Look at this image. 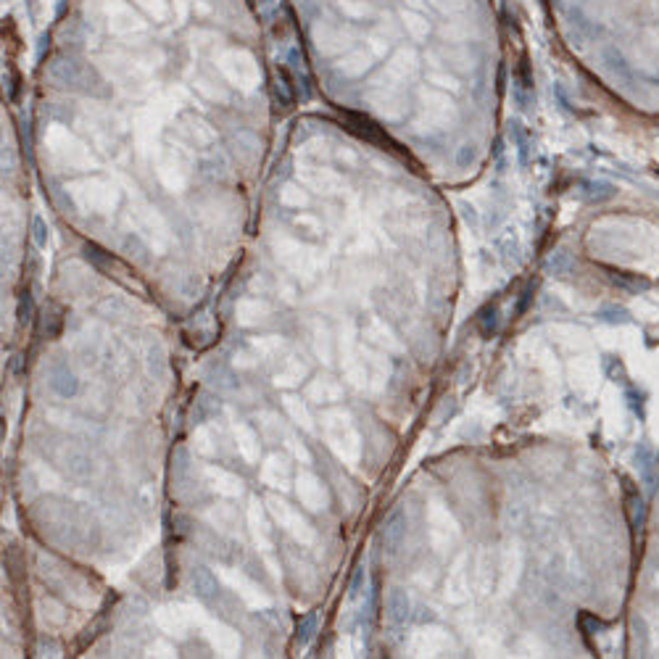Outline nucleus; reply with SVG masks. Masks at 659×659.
Masks as SVG:
<instances>
[{
    "label": "nucleus",
    "instance_id": "nucleus-1",
    "mask_svg": "<svg viewBox=\"0 0 659 659\" xmlns=\"http://www.w3.org/2000/svg\"><path fill=\"white\" fill-rule=\"evenodd\" d=\"M193 588H196L198 596L209 599V596H214V591H216V580L211 577L209 570H198V573H193Z\"/></svg>",
    "mask_w": 659,
    "mask_h": 659
},
{
    "label": "nucleus",
    "instance_id": "nucleus-2",
    "mask_svg": "<svg viewBox=\"0 0 659 659\" xmlns=\"http://www.w3.org/2000/svg\"><path fill=\"white\" fill-rule=\"evenodd\" d=\"M50 385H53L61 396H69V393L77 391V382H74V375H71L69 369H58L56 375H53V380H50Z\"/></svg>",
    "mask_w": 659,
    "mask_h": 659
}]
</instances>
